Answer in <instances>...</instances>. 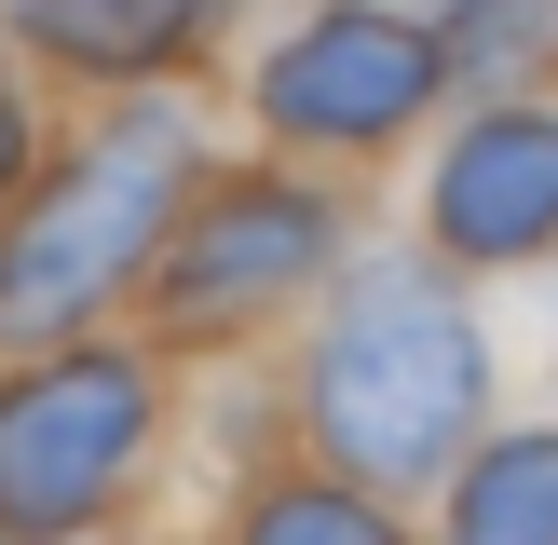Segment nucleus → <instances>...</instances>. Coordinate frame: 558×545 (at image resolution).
<instances>
[{
	"label": "nucleus",
	"mask_w": 558,
	"mask_h": 545,
	"mask_svg": "<svg viewBox=\"0 0 558 545\" xmlns=\"http://www.w3.org/2000/svg\"><path fill=\"white\" fill-rule=\"evenodd\" d=\"M477 396H490V354L423 272H368L341 300V327H327V354H314V436L381 491L436 477L463 450V423H477Z\"/></svg>",
	"instance_id": "f257e3e1"
},
{
	"label": "nucleus",
	"mask_w": 558,
	"mask_h": 545,
	"mask_svg": "<svg viewBox=\"0 0 558 545\" xmlns=\"http://www.w3.org/2000/svg\"><path fill=\"white\" fill-rule=\"evenodd\" d=\"M14 164H27V123H14V96H0V191H14Z\"/></svg>",
	"instance_id": "9b49d317"
},
{
	"label": "nucleus",
	"mask_w": 558,
	"mask_h": 545,
	"mask_svg": "<svg viewBox=\"0 0 558 545\" xmlns=\"http://www.w3.org/2000/svg\"><path fill=\"white\" fill-rule=\"evenodd\" d=\"M300 272H327V205L314 191H218V205L191 218V245L163 259V300H178L191 327H218V314H259Z\"/></svg>",
	"instance_id": "39448f33"
},
{
	"label": "nucleus",
	"mask_w": 558,
	"mask_h": 545,
	"mask_svg": "<svg viewBox=\"0 0 558 545\" xmlns=\"http://www.w3.org/2000/svg\"><path fill=\"white\" fill-rule=\"evenodd\" d=\"M245 545H396L368 505H341V491H287V505H259V532Z\"/></svg>",
	"instance_id": "9d476101"
},
{
	"label": "nucleus",
	"mask_w": 558,
	"mask_h": 545,
	"mask_svg": "<svg viewBox=\"0 0 558 545\" xmlns=\"http://www.w3.org/2000/svg\"><path fill=\"white\" fill-rule=\"evenodd\" d=\"M136 423H150V382L123 354H69V368L14 382L0 396V532H82L109 505V477L136 463Z\"/></svg>",
	"instance_id": "7ed1b4c3"
},
{
	"label": "nucleus",
	"mask_w": 558,
	"mask_h": 545,
	"mask_svg": "<svg viewBox=\"0 0 558 545\" xmlns=\"http://www.w3.org/2000/svg\"><path fill=\"white\" fill-rule=\"evenodd\" d=\"M545 55H558V0H450V55H436V69H463V82L505 96V82H532Z\"/></svg>",
	"instance_id": "1a4fd4ad"
},
{
	"label": "nucleus",
	"mask_w": 558,
	"mask_h": 545,
	"mask_svg": "<svg viewBox=\"0 0 558 545\" xmlns=\"http://www.w3.org/2000/svg\"><path fill=\"white\" fill-rule=\"evenodd\" d=\"M178 164H191V123H178V109H123V123L0 232V341H54V327L96 314V287L163 232Z\"/></svg>",
	"instance_id": "f03ea898"
},
{
	"label": "nucleus",
	"mask_w": 558,
	"mask_h": 545,
	"mask_svg": "<svg viewBox=\"0 0 558 545\" xmlns=\"http://www.w3.org/2000/svg\"><path fill=\"white\" fill-rule=\"evenodd\" d=\"M218 0H27V41L69 69H163Z\"/></svg>",
	"instance_id": "0eeeda50"
},
{
	"label": "nucleus",
	"mask_w": 558,
	"mask_h": 545,
	"mask_svg": "<svg viewBox=\"0 0 558 545\" xmlns=\"http://www.w3.org/2000/svg\"><path fill=\"white\" fill-rule=\"evenodd\" d=\"M450 545H558V436H505L490 463H463Z\"/></svg>",
	"instance_id": "6e6552de"
},
{
	"label": "nucleus",
	"mask_w": 558,
	"mask_h": 545,
	"mask_svg": "<svg viewBox=\"0 0 558 545\" xmlns=\"http://www.w3.org/2000/svg\"><path fill=\"white\" fill-rule=\"evenodd\" d=\"M423 96H436V41L396 14H327L259 69V109L287 136H396Z\"/></svg>",
	"instance_id": "20e7f679"
},
{
	"label": "nucleus",
	"mask_w": 558,
	"mask_h": 545,
	"mask_svg": "<svg viewBox=\"0 0 558 545\" xmlns=\"http://www.w3.org/2000/svg\"><path fill=\"white\" fill-rule=\"evenodd\" d=\"M436 232L463 259H532V245H558V123L545 109H490L436 164Z\"/></svg>",
	"instance_id": "423d86ee"
}]
</instances>
